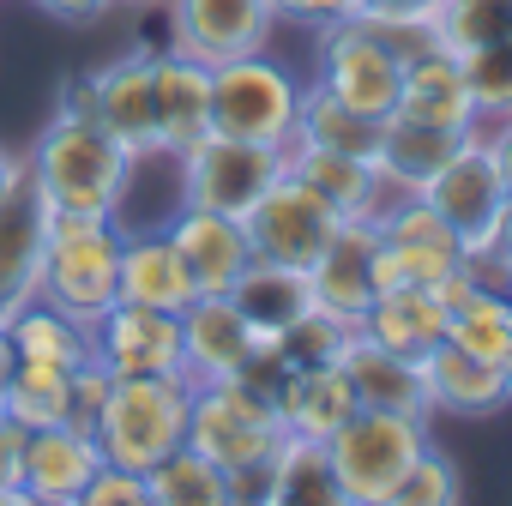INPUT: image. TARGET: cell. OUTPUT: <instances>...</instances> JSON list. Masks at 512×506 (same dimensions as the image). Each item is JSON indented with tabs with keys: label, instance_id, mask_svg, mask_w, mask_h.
Segmentation results:
<instances>
[{
	"label": "cell",
	"instance_id": "obj_1",
	"mask_svg": "<svg viewBox=\"0 0 512 506\" xmlns=\"http://www.w3.org/2000/svg\"><path fill=\"white\" fill-rule=\"evenodd\" d=\"M133 169H139V157L121 151L97 121H49L25 151V175L55 211L115 217L133 187Z\"/></svg>",
	"mask_w": 512,
	"mask_h": 506
},
{
	"label": "cell",
	"instance_id": "obj_2",
	"mask_svg": "<svg viewBox=\"0 0 512 506\" xmlns=\"http://www.w3.org/2000/svg\"><path fill=\"white\" fill-rule=\"evenodd\" d=\"M187 404H193V380L187 374H127L109 380V398L91 422L97 452L121 470H151L157 458H169L187 440Z\"/></svg>",
	"mask_w": 512,
	"mask_h": 506
},
{
	"label": "cell",
	"instance_id": "obj_3",
	"mask_svg": "<svg viewBox=\"0 0 512 506\" xmlns=\"http://www.w3.org/2000/svg\"><path fill=\"white\" fill-rule=\"evenodd\" d=\"M115 272H121V223L103 211H55L49 205L37 302L91 326L115 302Z\"/></svg>",
	"mask_w": 512,
	"mask_h": 506
},
{
	"label": "cell",
	"instance_id": "obj_4",
	"mask_svg": "<svg viewBox=\"0 0 512 506\" xmlns=\"http://www.w3.org/2000/svg\"><path fill=\"white\" fill-rule=\"evenodd\" d=\"M296 109H302V79L266 49L211 67V133L284 151L296 139Z\"/></svg>",
	"mask_w": 512,
	"mask_h": 506
},
{
	"label": "cell",
	"instance_id": "obj_5",
	"mask_svg": "<svg viewBox=\"0 0 512 506\" xmlns=\"http://www.w3.org/2000/svg\"><path fill=\"white\" fill-rule=\"evenodd\" d=\"M428 416H410V410H356L332 440V470H338V488L350 506H386L392 488L404 482L410 458L428 446Z\"/></svg>",
	"mask_w": 512,
	"mask_h": 506
},
{
	"label": "cell",
	"instance_id": "obj_6",
	"mask_svg": "<svg viewBox=\"0 0 512 506\" xmlns=\"http://www.w3.org/2000/svg\"><path fill=\"white\" fill-rule=\"evenodd\" d=\"M187 446L205 452L229 476V470L260 464L284 446V416L247 380H199L193 404H187Z\"/></svg>",
	"mask_w": 512,
	"mask_h": 506
},
{
	"label": "cell",
	"instance_id": "obj_7",
	"mask_svg": "<svg viewBox=\"0 0 512 506\" xmlns=\"http://www.w3.org/2000/svg\"><path fill=\"white\" fill-rule=\"evenodd\" d=\"M344 217L308 187V181H296L290 169L253 199L247 211H241V229H247V247H253V260H272V266H296V272H308L320 253H326V241H332V229H338Z\"/></svg>",
	"mask_w": 512,
	"mask_h": 506
},
{
	"label": "cell",
	"instance_id": "obj_8",
	"mask_svg": "<svg viewBox=\"0 0 512 506\" xmlns=\"http://www.w3.org/2000/svg\"><path fill=\"white\" fill-rule=\"evenodd\" d=\"M169 163L181 169V205H205V211H229V217H241L284 175L278 145H253V139H229V133H205L193 151H181Z\"/></svg>",
	"mask_w": 512,
	"mask_h": 506
},
{
	"label": "cell",
	"instance_id": "obj_9",
	"mask_svg": "<svg viewBox=\"0 0 512 506\" xmlns=\"http://www.w3.org/2000/svg\"><path fill=\"white\" fill-rule=\"evenodd\" d=\"M314 85L332 91L338 103H350V109L386 121V115L398 109L404 67H398L356 19H338V25H320V31H314Z\"/></svg>",
	"mask_w": 512,
	"mask_h": 506
},
{
	"label": "cell",
	"instance_id": "obj_10",
	"mask_svg": "<svg viewBox=\"0 0 512 506\" xmlns=\"http://www.w3.org/2000/svg\"><path fill=\"white\" fill-rule=\"evenodd\" d=\"M422 199L458 229L464 247H488L494 241V217H500V199H506V169L494 163L482 127L464 133V145L422 181Z\"/></svg>",
	"mask_w": 512,
	"mask_h": 506
},
{
	"label": "cell",
	"instance_id": "obj_11",
	"mask_svg": "<svg viewBox=\"0 0 512 506\" xmlns=\"http://www.w3.org/2000/svg\"><path fill=\"white\" fill-rule=\"evenodd\" d=\"M163 7H169V49L205 67L266 49L272 31L284 25L272 0H163Z\"/></svg>",
	"mask_w": 512,
	"mask_h": 506
},
{
	"label": "cell",
	"instance_id": "obj_12",
	"mask_svg": "<svg viewBox=\"0 0 512 506\" xmlns=\"http://www.w3.org/2000/svg\"><path fill=\"white\" fill-rule=\"evenodd\" d=\"M91 350L115 380H127V374H187V362H181V314H163V308L109 302L91 320Z\"/></svg>",
	"mask_w": 512,
	"mask_h": 506
},
{
	"label": "cell",
	"instance_id": "obj_13",
	"mask_svg": "<svg viewBox=\"0 0 512 506\" xmlns=\"http://www.w3.org/2000/svg\"><path fill=\"white\" fill-rule=\"evenodd\" d=\"M43 241H49V199L31 187V175H19L0 199V326L37 302Z\"/></svg>",
	"mask_w": 512,
	"mask_h": 506
},
{
	"label": "cell",
	"instance_id": "obj_14",
	"mask_svg": "<svg viewBox=\"0 0 512 506\" xmlns=\"http://www.w3.org/2000/svg\"><path fill=\"white\" fill-rule=\"evenodd\" d=\"M151 67H157V49H127L121 61L91 73V85H97V127L121 151H133L139 163L157 157V85H151Z\"/></svg>",
	"mask_w": 512,
	"mask_h": 506
},
{
	"label": "cell",
	"instance_id": "obj_15",
	"mask_svg": "<svg viewBox=\"0 0 512 506\" xmlns=\"http://www.w3.org/2000/svg\"><path fill=\"white\" fill-rule=\"evenodd\" d=\"M374 253H380V223L374 217H344L326 241V253L308 266V290L314 308L338 314L344 326H356L374 302Z\"/></svg>",
	"mask_w": 512,
	"mask_h": 506
},
{
	"label": "cell",
	"instance_id": "obj_16",
	"mask_svg": "<svg viewBox=\"0 0 512 506\" xmlns=\"http://www.w3.org/2000/svg\"><path fill=\"white\" fill-rule=\"evenodd\" d=\"M169 241H175V253L187 260L199 296H229L235 278H241L247 260H253L241 217H229V211H205V205H181V211L169 217Z\"/></svg>",
	"mask_w": 512,
	"mask_h": 506
},
{
	"label": "cell",
	"instance_id": "obj_17",
	"mask_svg": "<svg viewBox=\"0 0 512 506\" xmlns=\"http://www.w3.org/2000/svg\"><path fill=\"white\" fill-rule=\"evenodd\" d=\"M422 386H428V410L440 416H494L512 404V374L500 362H482L470 350H458L452 338H440L428 356H422Z\"/></svg>",
	"mask_w": 512,
	"mask_h": 506
},
{
	"label": "cell",
	"instance_id": "obj_18",
	"mask_svg": "<svg viewBox=\"0 0 512 506\" xmlns=\"http://www.w3.org/2000/svg\"><path fill=\"white\" fill-rule=\"evenodd\" d=\"M103 464L97 452V434L91 428H73V422H55V428H31L25 434V494L37 506H79L91 470Z\"/></svg>",
	"mask_w": 512,
	"mask_h": 506
},
{
	"label": "cell",
	"instance_id": "obj_19",
	"mask_svg": "<svg viewBox=\"0 0 512 506\" xmlns=\"http://www.w3.org/2000/svg\"><path fill=\"white\" fill-rule=\"evenodd\" d=\"M193 272L175 253L169 229H121V272H115V302H139V308H163L181 314L193 302Z\"/></svg>",
	"mask_w": 512,
	"mask_h": 506
},
{
	"label": "cell",
	"instance_id": "obj_20",
	"mask_svg": "<svg viewBox=\"0 0 512 506\" xmlns=\"http://www.w3.org/2000/svg\"><path fill=\"white\" fill-rule=\"evenodd\" d=\"M157 157H181L211 133V67L175 49H157Z\"/></svg>",
	"mask_w": 512,
	"mask_h": 506
},
{
	"label": "cell",
	"instance_id": "obj_21",
	"mask_svg": "<svg viewBox=\"0 0 512 506\" xmlns=\"http://www.w3.org/2000/svg\"><path fill=\"white\" fill-rule=\"evenodd\" d=\"M253 356V326L229 296H193L181 308V362L187 380H235Z\"/></svg>",
	"mask_w": 512,
	"mask_h": 506
},
{
	"label": "cell",
	"instance_id": "obj_22",
	"mask_svg": "<svg viewBox=\"0 0 512 506\" xmlns=\"http://www.w3.org/2000/svg\"><path fill=\"white\" fill-rule=\"evenodd\" d=\"M398 121H428V127H452V133H470L482 127L476 115V97L464 85V67L452 49H428L422 61L404 67V85H398Z\"/></svg>",
	"mask_w": 512,
	"mask_h": 506
},
{
	"label": "cell",
	"instance_id": "obj_23",
	"mask_svg": "<svg viewBox=\"0 0 512 506\" xmlns=\"http://www.w3.org/2000/svg\"><path fill=\"white\" fill-rule=\"evenodd\" d=\"M284 169H290L296 181H308L338 217H374V211L386 205V181H380V169H374L368 157L290 139V145H284Z\"/></svg>",
	"mask_w": 512,
	"mask_h": 506
},
{
	"label": "cell",
	"instance_id": "obj_24",
	"mask_svg": "<svg viewBox=\"0 0 512 506\" xmlns=\"http://www.w3.org/2000/svg\"><path fill=\"white\" fill-rule=\"evenodd\" d=\"M446 302L434 296V290H422V284H398V290H374V302H368V314L356 320V332L362 338H374L380 350H398V356H428L440 338H446Z\"/></svg>",
	"mask_w": 512,
	"mask_h": 506
},
{
	"label": "cell",
	"instance_id": "obj_25",
	"mask_svg": "<svg viewBox=\"0 0 512 506\" xmlns=\"http://www.w3.org/2000/svg\"><path fill=\"white\" fill-rule=\"evenodd\" d=\"M338 368L350 374L356 404H368V410H410V416H428V422H434V410H428V386H422V362H416V356L380 350L374 338L350 332Z\"/></svg>",
	"mask_w": 512,
	"mask_h": 506
},
{
	"label": "cell",
	"instance_id": "obj_26",
	"mask_svg": "<svg viewBox=\"0 0 512 506\" xmlns=\"http://www.w3.org/2000/svg\"><path fill=\"white\" fill-rule=\"evenodd\" d=\"M356 386L338 362L326 368H290V380L278 386V416H284V434H302V440H332L350 416H356Z\"/></svg>",
	"mask_w": 512,
	"mask_h": 506
},
{
	"label": "cell",
	"instance_id": "obj_27",
	"mask_svg": "<svg viewBox=\"0 0 512 506\" xmlns=\"http://www.w3.org/2000/svg\"><path fill=\"white\" fill-rule=\"evenodd\" d=\"M470 133H476V127H470ZM458 145H464V133H452V127H428V121H398V115H386L374 169H380L386 193H422V181H428Z\"/></svg>",
	"mask_w": 512,
	"mask_h": 506
},
{
	"label": "cell",
	"instance_id": "obj_28",
	"mask_svg": "<svg viewBox=\"0 0 512 506\" xmlns=\"http://www.w3.org/2000/svg\"><path fill=\"white\" fill-rule=\"evenodd\" d=\"M229 302L247 314L253 332H284L296 314L314 308V290H308V272L296 266H272V260H247V272L235 278Z\"/></svg>",
	"mask_w": 512,
	"mask_h": 506
},
{
	"label": "cell",
	"instance_id": "obj_29",
	"mask_svg": "<svg viewBox=\"0 0 512 506\" xmlns=\"http://www.w3.org/2000/svg\"><path fill=\"white\" fill-rule=\"evenodd\" d=\"M380 133H386L380 115H362V109L338 103L332 91L302 85V109H296V139L302 145H326V151H350V157H368L374 163Z\"/></svg>",
	"mask_w": 512,
	"mask_h": 506
},
{
	"label": "cell",
	"instance_id": "obj_30",
	"mask_svg": "<svg viewBox=\"0 0 512 506\" xmlns=\"http://www.w3.org/2000/svg\"><path fill=\"white\" fill-rule=\"evenodd\" d=\"M272 506H350L344 488H338L326 440L284 434V446L272 458Z\"/></svg>",
	"mask_w": 512,
	"mask_h": 506
},
{
	"label": "cell",
	"instance_id": "obj_31",
	"mask_svg": "<svg viewBox=\"0 0 512 506\" xmlns=\"http://www.w3.org/2000/svg\"><path fill=\"white\" fill-rule=\"evenodd\" d=\"M7 332H13V350H19V356L49 362V368H67V374L97 356V350H91V326L73 320V314H61V308H49V302L19 308V314L7 320Z\"/></svg>",
	"mask_w": 512,
	"mask_h": 506
},
{
	"label": "cell",
	"instance_id": "obj_32",
	"mask_svg": "<svg viewBox=\"0 0 512 506\" xmlns=\"http://www.w3.org/2000/svg\"><path fill=\"white\" fill-rule=\"evenodd\" d=\"M0 416H13L25 434H31V428L73 422V374H67V368H49V362L19 356V362H13L7 392H0Z\"/></svg>",
	"mask_w": 512,
	"mask_h": 506
},
{
	"label": "cell",
	"instance_id": "obj_33",
	"mask_svg": "<svg viewBox=\"0 0 512 506\" xmlns=\"http://www.w3.org/2000/svg\"><path fill=\"white\" fill-rule=\"evenodd\" d=\"M145 494H151V506H229V476L181 440L169 458H157L145 470Z\"/></svg>",
	"mask_w": 512,
	"mask_h": 506
},
{
	"label": "cell",
	"instance_id": "obj_34",
	"mask_svg": "<svg viewBox=\"0 0 512 506\" xmlns=\"http://www.w3.org/2000/svg\"><path fill=\"white\" fill-rule=\"evenodd\" d=\"M446 338H452L458 350H470V356L506 368V362H512V296L470 284V296H464V302L452 308V320H446Z\"/></svg>",
	"mask_w": 512,
	"mask_h": 506
},
{
	"label": "cell",
	"instance_id": "obj_35",
	"mask_svg": "<svg viewBox=\"0 0 512 506\" xmlns=\"http://www.w3.org/2000/svg\"><path fill=\"white\" fill-rule=\"evenodd\" d=\"M434 37L452 55L512 37V0H434Z\"/></svg>",
	"mask_w": 512,
	"mask_h": 506
},
{
	"label": "cell",
	"instance_id": "obj_36",
	"mask_svg": "<svg viewBox=\"0 0 512 506\" xmlns=\"http://www.w3.org/2000/svg\"><path fill=\"white\" fill-rule=\"evenodd\" d=\"M380 223V241H398V247H422V253H464L458 229L422 199V193H386V205L374 211Z\"/></svg>",
	"mask_w": 512,
	"mask_h": 506
},
{
	"label": "cell",
	"instance_id": "obj_37",
	"mask_svg": "<svg viewBox=\"0 0 512 506\" xmlns=\"http://www.w3.org/2000/svg\"><path fill=\"white\" fill-rule=\"evenodd\" d=\"M356 25L398 61V67H410V61H422L428 49H440V37H434V13H398V7H362L356 13Z\"/></svg>",
	"mask_w": 512,
	"mask_h": 506
},
{
	"label": "cell",
	"instance_id": "obj_38",
	"mask_svg": "<svg viewBox=\"0 0 512 506\" xmlns=\"http://www.w3.org/2000/svg\"><path fill=\"white\" fill-rule=\"evenodd\" d=\"M350 332H356V326H344L338 314L308 308V314H296V320L278 332V344H284V362H290V368H326V362L344 356Z\"/></svg>",
	"mask_w": 512,
	"mask_h": 506
},
{
	"label": "cell",
	"instance_id": "obj_39",
	"mask_svg": "<svg viewBox=\"0 0 512 506\" xmlns=\"http://www.w3.org/2000/svg\"><path fill=\"white\" fill-rule=\"evenodd\" d=\"M458 494H464L458 464L428 440V446L410 458V470H404V482L392 488V500H386V506H458Z\"/></svg>",
	"mask_w": 512,
	"mask_h": 506
},
{
	"label": "cell",
	"instance_id": "obj_40",
	"mask_svg": "<svg viewBox=\"0 0 512 506\" xmlns=\"http://www.w3.org/2000/svg\"><path fill=\"white\" fill-rule=\"evenodd\" d=\"M458 67H464V85H470V97H476V115H482V121H494V115H506V109H512V37H506V43H488V49L458 55Z\"/></svg>",
	"mask_w": 512,
	"mask_h": 506
},
{
	"label": "cell",
	"instance_id": "obj_41",
	"mask_svg": "<svg viewBox=\"0 0 512 506\" xmlns=\"http://www.w3.org/2000/svg\"><path fill=\"white\" fill-rule=\"evenodd\" d=\"M79 506H151V494H145V476H139V470H121V464L103 458V464L91 470Z\"/></svg>",
	"mask_w": 512,
	"mask_h": 506
},
{
	"label": "cell",
	"instance_id": "obj_42",
	"mask_svg": "<svg viewBox=\"0 0 512 506\" xmlns=\"http://www.w3.org/2000/svg\"><path fill=\"white\" fill-rule=\"evenodd\" d=\"M109 368L91 356L85 368H73V428H91L97 422V410H103V398H109Z\"/></svg>",
	"mask_w": 512,
	"mask_h": 506
},
{
	"label": "cell",
	"instance_id": "obj_43",
	"mask_svg": "<svg viewBox=\"0 0 512 506\" xmlns=\"http://www.w3.org/2000/svg\"><path fill=\"white\" fill-rule=\"evenodd\" d=\"M278 19H296V25H338V19H356L368 0H272Z\"/></svg>",
	"mask_w": 512,
	"mask_h": 506
},
{
	"label": "cell",
	"instance_id": "obj_44",
	"mask_svg": "<svg viewBox=\"0 0 512 506\" xmlns=\"http://www.w3.org/2000/svg\"><path fill=\"white\" fill-rule=\"evenodd\" d=\"M55 121H97V85H91V73L61 79V91H55Z\"/></svg>",
	"mask_w": 512,
	"mask_h": 506
},
{
	"label": "cell",
	"instance_id": "obj_45",
	"mask_svg": "<svg viewBox=\"0 0 512 506\" xmlns=\"http://www.w3.org/2000/svg\"><path fill=\"white\" fill-rule=\"evenodd\" d=\"M31 7H43V13L61 19V25H97L115 0H31Z\"/></svg>",
	"mask_w": 512,
	"mask_h": 506
},
{
	"label": "cell",
	"instance_id": "obj_46",
	"mask_svg": "<svg viewBox=\"0 0 512 506\" xmlns=\"http://www.w3.org/2000/svg\"><path fill=\"white\" fill-rule=\"evenodd\" d=\"M482 139H488L494 163H500V169H506V181H512V109H506V115H494V121H482Z\"/></svg>",
	"mask_w": 512,
	"mask_h": 506
},
{
	"label": "cell",
	"instance_id": "obj_47",
	"mask_svg": "<svg viewBox=\"0 0 512 506\" xmlns=\"http://www.w3.org/2000/svg\"><path fill=\"white\" fill-rule=\"evenodd\" d=\"M494 247L512 253V181H506V199H500V217H494Z\"/></svg>",
	"mask_w": 512,
	"mask_h": 506
},
{
	"label": "cell",
	"instance_id": "obj_48",
	"mask_svg": "<svg viewBox=\"0 0 512 506\" xmlns=\"http://www.w3.org/2000/svg\"><path fill=\"white\" fill-rule=\"evenodd\" d=\"M25 175V157L19 151H7V145H0V199H7V187Z\"/></svg>",
	"mask_w": 512,
	"mask_h": 506
},
{
	"label": "cell",
	"instance_id": "obj_49",
	"mask_svg": "<svg viewBox=\"0 0 512 506\" xmlns=\"http://www.w3.org/2000/svg\"><path fill=\"white\" fill-rule=\"evenodd\" d=\"M13 362H19V350H13V332L0 326V392H7V380H13Z\"/></svg>",
	"mask_w": 512,
	"mask_h": 506
},
{
	"label": "cell",
	"instance_id": "obj_50",
	"mask_svg": "<svg viewBox=\"0 0 512 506\" xmlns=\"http://www.w3.org/2000/svg\"><path fill=\"white\" fill-rule=\"evenodd\" d=\"M368 7H398V13H434V0H368Z\"/></svg>",
	"mask_w": 512,
	"mask_h": 506
},
{
	"label": "cell",
	"instance_id": "obj_51",
	"mask_svg": "<svg viewBox=\"0 0 512 506\" xmlns=\"http://www.w3.org/2000/svg\"><path fill=\"white\" fill-rule=\"evenodd\" d=\"M115 7H163V0H115Z\"/></svg>",
	"mask_w": 512,
	"mask_h": 506
},
{
	"label": "cell",
	"instance_id": "obj_52",
	"mask_svg": "<svg viewBox=\"0 0 512 506\" xmlns=\"http://www.w3.org/2000/svg\"><path fill=\"white\" fill-rule=\"evenodd\" d=\"M500 290H506V296H512V272H506V284H500Z\"/></svg>",
	"mask_w": 512,
	"mask_h": 506
}]
</instances>
